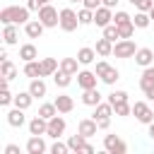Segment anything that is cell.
<instances>
[{
  "instance_id": "cell-39",
  "label": "cell",
  "mask_w": 154,
  "mask_h": 154,
  "mask_svg": "<svg viewBox=\"0 0 154 154\" xmlns=\"http://www.w3.org/2000/svg\"><path fill=\"white\" fill-rule=\"evenodd\" d=\"M103 36H106V38H111V41L116 43V41L120 38V31H118V24H113V22H111L108 26H103Z\"/></svg>"
},
{
  "instance_id": "cell-25",
  "label": "cell",
  "mask_w": 154,
  "mask_h": 154,
  "mask_svg": "<svg viewBox=\"0 0 154 154\" xmlns=\"http://www.w3.org/2000/svg\"><path fill=\"white\" fill-rule=\"evenodd\" d=\"M55 106H58L60 113H72V108H75V99L67 96V94H58V96H55Z\"/></svg>"
},
{
  "instance_id": "cell-15",
  "label": "cell",
  "mask_w": 154,
  "mask_h": 154,
  "mask_svg": "<svg viewBox=\"0 0 154 154\" xmlns=\"http://www.w3.org/2000/svg\"><path fill=\"white\" fill-rule=\"evenodd\" d=\"M96 130H99V123H96L94 118H82V120L77 123V132H82L87 140H89V137H94V135H96Z\"/></svg>"
},
{
  "instance_id": "cell-7",
  "label": "cell",
  "mask_w": 154,
  "mask_h": 154,
  "mask_svg": "<svg viewBox=\"0 0 154 154\" xmlns=\"http://www.w3.org/2000/svg\"><path fill=\"white\" fill-rule=\"evenodd\" d=\"M75 77H77V87L79 89H94L99 84V75L94 70H79Z\"/></svg>"
},
{
  "instance_id": "cell-6",
  "label": "cell",
  "mask_w": 154,
  "mask_h": 154,
  "mask_svg": "<svg viewBox=\"0 0 154 154\" xmlns=\"http://www.w3.org/2000/svg\"><path fill=\"white\" fill-rule=\"evenodd\" d=\"M132 116H135L137 123H142V125H149V123L154 120V111H152L144 101H135V103H132Z\"/></svg>"
},
{
  "instance_id": "cell-53",
  "label": "cell",
  "mask_w": 154,
  "mask_h": 154,
  "mask_svg": "<svg viewBox=\"0 0 154 154\" xmlns=\"http://www.w3.org/2000/svg\"><path fill=\"white\" fill-rule=\"evenodd\" d=\"M67 2H72V5H77V2H82V0H67Z\"/></svg>"
},
{
  "instance_id": "cell-27",
  "label": "cell",
  "mask_w": 154,
  "mask_h": 154,
  "mask_svg": "<svg viewBox=\"0 0 154 154\" xmlns=\"http://www.w3.org/2000/svg\"><path fill=\"white\" fill-rule=\"evenodd\" d=\"M0 75H2V79H7V82H12L14 77H17V67H14V63L7 58V60H0Z\"/></svg>"
},
{
  "instance_id": "cell-29",
  "label": "cell",
  "mask_w": 154,
  "mask_h": 154,
  "mask_svg": "<svg viewBox=\"0 0 154 154\" xmlns=\"http://www.w3.org/2000/svg\"><path fill=\"white\" fill-rule=\"evenodd\" d=\"M31 103H34V94H31L29 89H26V91L14 94V106H17V108H24V111H26Z\"/></svg>"
},
{
  "instance_id": "cell-33",
  "label": "cell",
  "mask_w": 154,
  "mask_h": 154,
  "mask_svg": "<svg viewBox=\"0 0 154 154\" xmlns=\"http://www.w3.org/2000/svg\"><path fill=\"white\" fill-rule=\"evenodd\" d=\"M7 84H10V82H7V79H2V91H0V106H5V108H7L10 103H14V94L10 91V87H7Z\"/></svg>"
},
{
  "instance_id": "cell-20",
  "label": "cell",
  "mask_w": 154,
  "mask_h": 154,
  "mask_svg": "<svg viewBox=\"0 0 154 154\" xmlns=\"http://www.w3.org/2000/svg\"><path fill=\"white\" fill-rule=\"evenodd\" d=\"M7 123L12 125V128H22L24 123H26V116H24V108H10L7 111Z\"/></svg>"
},
{
  "instance_id": "cell-1",
  "label": "cell",
  "mask_w": 154,
  "mask_h": 154,
  "mask_svg": "<svg viewBox=\"0 0 154 154\" xmlns=\"http://www.w3.org/2000/svg\"><path fill=\"white\" fill-rule=\"evenodd\" d=\"M29 14H31V10L24 5V7H19V5H7V7H2L0 10V22L2 24H26L29 22Z\"/></svg>"
},
{
  "instance_id": "cell-22",
  "label": "cell",
  "mask_w": 154,
  "mask_h": 154,
  "mask_svg": "<svg viewBox=\"0 0 154 154\" xmlns=\"http://www.w3.org/2000/svg\"><path fill=\"white\" fill-rule=\"evenodd\" d=\"M41 70H43V77H53L60 70V60L58 58H41Z\"/></svg>"
},
{
  "instance_id": "cell-17",
  "label": "cell",
  "mask_w": 154,
  "mask_h": 154,
  "mask_svg": "<svg viewBox=\"0 0 154 154\" xmlns=\"http://www.w3.org/2000/svg\"><path fill=\"white\" fill-rule=\"evenodd\" d=\"M113 113H116V111H113L111 101H101V103H96V106H94L91 118H94V120H103V118H111Z\"/></svg>"
},
{
  "instance_id": "cell-14",
  "label": "cell",
  "mask_w": 154,
  "mask_h": 154,
  "mask_svg": "<svg viewBox=\"0 0 154 154\" xmlns=\"http://www.w3.org/2000/svg\"><path fill=\"white\" fill-rule=\"evenodd\" d=\"M2 43L5 46H17L19 43V29H17V24H2Z\"/></svg>"
},
{
  "instance_id": "cell-44",
  "label": "cell",
  "mask_w": 154,
  "mask_h": 154,
  "mask_svg": "<svg viewBox=\"0 0 154 154\" xmlns=\"http://www.w3.org/2000/svg\"><path fill=\"white\" fill-rule=\"evenodd\" d=\"M48 2H51V0H26V7H29L31 12H38V10H41L43 5H48Z\"/></svg>"
},
{
  "instance_id": "cell-12",
  "label": "cell",
  "mask_w": 154,
  "mask_h": 154,
  "mask_svg": "<svg viewBox=\"0 0 154 154\" xmlns=\"http://www.w3.org/2000/svg\"><path fill=\"white\" fill-rule=\"evenodd\" d=\"M43 31H46V26H43V22H41L38 17H36V19H29V22L24 24V34H26V38H41Z\"/></svg>"
},
{
  "instance_id": "cell-38",
  "label": "cell",
  "mask_w": 154,
  "mask_h": 154,
  "mask_svg": "<svg viewBox=\"0 0 154 154\" xmlns=\"http://www.w3.org/2000/svg\"><path fill=\"white\" fill-rule=\"evenodd\" d=\"M128 22H132V17H130L125 10H116V12H113V24L123 26V24H128Z\"/></svg>"
},
{
  "instance_id": "cell-28",
  "label": "cell",
  "mask_w": 154,
  "mask_h": 154,
  "mask_svg": "<svg viewBox=\"0 0 154 154\" xmlns=\"http://www.w3.org/2000/svg\"><path fill=\"white\" fill-rule=\"evenodd\" d=\"M60 70L67 72V75H77V72H79V60H77V55H75V58H60Z\"/></svg>"
},
{
  "instance_id": "cell-18",
  "label": "cell",
  "mask_w": 154,
  "mask_h": 154,
  "mask_svg": "<svg viewBox=\"0 0 154 154\" xmlns=\"http://www.w3.org/2000/svg\"><path fill=\"white\" fill-rule=\"evenodd\" d=\"M22 72H24V77H29V79L43 77V70H41V60H29V63H24Z\"/></svg>"
},
{
  "instance_id": "cell-32",
  "label": "cell",
  "mask_w": 154,
  "mask_h": 154,
  "mask_svg": "<svg viewBox=\"0 0 154 154\" xmlns=\"http://www.w3.org/2000/svg\"><path fill=\"white\" fill-rule=\"evenodd\" d=\"M132 24L137 26V29H147L149 24H152V17H149V12H135V17H132Z\"/></svg>"
},
{
  "instance_id": "cell-9",
  "label": "cell",
  "mask_w": 154,
  "mask_h": 154,
  "mask_svg": "<svg viewBox=\"0 0 154 154\" xmlns=\"http://www.w3.org/2000/svg\"><path fill=\"white\" fill-rule=\"evenodd\" d=\"M103 149L108 154H125L128 152V144L118 137V135H106L103 137Z\"/></svg>"
},
{
  "instance_id": "cell-24",
  "label": "cell",
  "mask_w": 154,
  "mask_h": 154,
  "mask_svg": "<svg viewBox=\"0 0 154 154\" xmlns=\"http://www.w3.org/2000/svg\"><path fill=\"white\" fill-rule=\"evenodd\" d=\"M19 58H22L24 63L38 60V48H36L34 43H22V46H19Z\"/></svg>"
},
{
  "instance_id": "cell-8",
  "label": "cell",
  "mask_w": 154,
  "mask_h": 154,
  "mask_svg": "<svg viewBox=\"0 0 154 154\" xmlns=\"http://www.w3.org/2000/svg\"><path fill=\"white\" fill-rule=\"evenodd\" d=\"M65 128H67V123H65V118L58 113V116H53L51 120H48V137H53V140H60L63 135H65Z\"/></svg>"
},
{
  "instance_id": "cell-11",
  "label": "cell",
  "mask_w": 154,
  "mask_h": 154,
  "mask_svg": "<svg viewBox=\"0 0 154 154\" xmlns=\"http://www.w3.org/2000/svg\"><path fill=\"white\" fill-rule=\"evenodd\" d=\"M111 22H113V10H111V7L101 5L99 10H94V24H96V26L103 29V26H108Z\"/></svg>"
},
{
  "instance_id": "cell-5",
  "label": "cell",
  "mask_w": 154,
  "mask_h": 154,
  "mask_svg": "<svg viewBox=\"0 0 154 154\" xmlns=\"http://www.w3.org/2000/svg\"><path fill=\"white\" fill-rule=\"evenodd\" d=\"M135 53H137V46H135L132 38H118L113 43V55L116 58H135Z\"/></svg>"
},
{
  "instance_id": "cell-2",
  "label": "cell",
  "mask_w": 154,
  "mask_h": 154,
  "mask_svg": "<svg viewBox=\"0 0 154 154\" xmlns=\"http://www.w3.org/2000/svg\"><path fill=\"white\" fill-rule=\"evenodd\" d=\"M96 75H99V79L103 82V84H108V87H113L118 79H120V72L113 67V65H108L106 60H99L96 63V70H94Z\"/></svg>"
},
{
  "instance_id": "cell-16",
  "label": "cell",
  "mask_w": 154,
  "mask_h": 154,
  "mask_svg": "<svg viewBox=\"0 0 154 154\" xmlns=\"http://www.w3.org/2000/svg\"><path fill=\"white\" fill-rule=\"evenodd\" d=\"M135 63H137L140 67H149V65H154V51H152V48H137V53H135Z\"/></svg>"
},
{
  "instance_id": "cell-43",
  "label": "cell",
  "mask_w": 154,
  "mask_h": 154,
  "mask_svg": "<svg viewBox=\"0 0 154 154\" xmlns=\"http://www.w3.org/2000/svg\"><path fill=\"white\" fill-rule=\"evenodd\" d=\"M149 82H154V65H149V67H142L140 84H149Z\"/></svg>"
},
{
  "instance_id": "cell-37",
  "label": "cell",
  "mask_w": 154,
  "mask_h": 154,
  "mask_svg": "<svg viewBox=\"0 0 154 154\" xmlns=\"http://www.w3.org/2000/svg\"><path fill=\"white\" fill-rule=\"evenodd\" d=\"M113 111H116V116H120V118H125V116H132V103H130V101L116 103V106H113Z\"/></svg>"
},
{
  "instance_id": "cell-49",
  "label": "cell",
  "mask_w": 154,
  "mask_h": 154,
  "mask_svg": "<svg viewBox=\"0 0 154 154\" xmlns=\"http://www.w3.org/2000/svg\"><path fill=\"white\" fill-rule=\"evenodd\" d=\"M147 135H149V140H154V120L147 125Z\"/></svg>"
},
{
  "instance_id": "cell-31",
  "label": "cell",
  "mask_w": 154,
  "mask_h": 154,
  "mask_svg": "<svg viewBox=\"0 0 154 154\" xmlns=\"http://www.w3.org/2000/svg\"><path fill=\"white\" fill-rule=\"evenodd\" d=\"M72 77H75V75H67V72L58 70V72L53 75V82H55V87H58V89H67V87L72 84Z\"/></svg>"
},
{
  "instance_id": "cell-23",
  "label": "cell",
  "mask_w": 154,
  "mask_h": 154,
  "mask_svg": "<svg viewBox=\"0 0 154 154\" xmlns=\"http://www.w3.org/2000/svg\"><path fill=\"white\" fill-rule=\"evenodd\" d=\"M29 91L34 94V99H43V96L48 94V87H46L43 77H36V79H31V82H29Z\"/></svg>"
},
{
  "instance_id": "cell-4",
  "label": "cell",
  "mask_w": 154,
  "mask_h": 154,
  "mask_svg": "<svg viewBox=\"0 0 154 154\" xmlns=\"http://www.w3.org/2000/svg\"><path fill=\"white\" fill-rule=\"evenodd\" d=\"M77 26H82V24H79L77 12H75L72 7H63V10H60V29L70 34V31H75Z\"/></svg>"
},
{
  "instance_id": "cell-10",
  "label": "cell",
  "mask_w": 154,
  "mask_h": 154,
  "mask_svg": "<svg viewBox=\"0 0 154 154\" xmlns=\"http://www.w3.org/2000/svg\"><path fill=\"white\" fill-rule=\"evenodd\" d=\"M51 147L46 144V140H43V135H31L29 140H26V154H43V152H48Z\"/></svg>"
},
{
  "instance_id": "cell-50",
  "label": "cell",
  "mask_w": 154,
  "mask_h": 154,
  "mask_svg": "<svg viewBox=\"0 0 154 154\" xmlns=\"http://www.w3.org/2000/svg\"><path fill=\"white\" fill-rule=\"evenodd\" d=\"M82 152H84V154H94V147H91V144H89V142H87V144H84V149H82Z\"/></svg>"
},
{
  "instance_id": "cell-42",
  "label": "cell",
  "mask_w": 154,
  "mask_h": 154,
  "mask_svg": "<svg viewBox=\"0 0 154 154\" xmlns=\"http://www.w3.org/2000/svg\"><path fill=\"white\" fill-rule=\"evenodd\" d=\"M51 154H67L70 152V147H67V142H60V140H55L53 144H51V149H48Z\"/></svg>"
},
{
  "instance_id": "cell-40",
  "label": "cell",
  "mask_w": 154,
  "mask_h": 154,
  "mask_svg": "<svg viewBox=\"0 0 154 154\" xmlns=\"http://www.w3.org/2000/svg\"><path fill=\"white\" fill-rule=\"evenodd\" d=\"M128 2L135 5V10H140V12H149L154 7V0H128Z\"/></svg>"
},
{
  "instance_id": "cell-19",
  "label": "cell",
  "mask_w": 154,
  "mask_h": 154,
  "mask_svg": "<svg viewBox=\"0 0 154 154\" xmlns=\"http://www.w3.org/2000/svg\"><path fill=\"white\" fill-rule=\"evenodd\" d=\"M101 101H103V96L99 94L96 87H94V89H82V103H84V106H91V108H94V106L101 103Z\"/></svg>"
},
{
  "instance_id": "cell-41",
  "label": "cell",
  "mask_w": 154,
  "mask_h": 154,
  "mask_svg": "<svg viewBox=\"0 0 154 154\" xmlns=\"http://www.w3.org/2000/svg\"><path fill=\"white\" fill-rule=\"evenodd\" d=\"M135 24L132 22H128V24H123V26H118V31H120V38H132L135 36Z\"/></svg>"
},
{
  "instance_id": "cell-35",
  "label": "cell",
  "mask_w": 154,
  "mask_h": 154,
  "mask_svg": "<svg viewBox=\"0 0 154 154\" xmlns=\"http://www.w3.org/2000/svg\"><path fill=\"white\" fill-rule=\"evenodd\" d=\"M77 17H79V24H82V26H89V24H94V10H89V7H82V10H77Z\"/></svg>"
},
{
  "instance_id": "cell-36",
  "label": "cell",
  "mask_w": 154,
  "mask_h": 154,
  "mask_svg": "<svg viewBox=\"0 0 154 154\" xmlns=\"http://www.w3.org/2000/svg\"><path fill=\"white\" fill-rule=\"evenodd\" d=\"M106 101H111V106L123 103V101H128V91H123V89H113V91L106 96Z\"/></svg>"
},
{
  "instance_id": "cell-51",
  "label": "cell",
  "mask_w": 154,
  "mask_h": 154,
  "mask_svg": "<svg viewBox=\"0 0 154 154\" xmlns=\"http://www.w3.org/2000/svg\"><path fill=\"white\" fill-rule=\"evenodd\" d=\"M103 5H106V7H111V10H113V7H116V5H118V0H103Z\"/></svg>"
},
{
  "instance_id": "cell-45",
  "label": "cell",
  "mask_w": 154,
  "mask_h": 154,
  "mask_svg": "<svg viewBox=\"0 0 154 154\" xmlns=\"http://www.w3.org/2000/svg\"><path fill=\"white\" fill-rule=\"evenodd\" d=\"M140 89H142V94H144L149 101H154V82H149V84H140Z\"/></svg>"
},
{
  "instance_id": "cell-52",
  "label": "cell",
  "mask_w": 154,
  "mask_h": 154,
  "mask_svg": "<svg viewBox=\"0 0 154 154\" xmlns=\"http://www.w3.org/2000/svg\"><path fill=\"white\" fill-rule=\"evenodd\" d=\"M149 17H152V22H154V7H152V10H149Z\"/></svg>"
},
{
  "instance_id": "cell-47",
  "label": "cell",
  "mask_w": 154,
  "mask_h": 154,
  "mask_svg": "<svg viewBox=\"0 0 154 154\" xmlns=\"http://www.w3.org/2000/svg\"><path fill=\"white\" fill-rule=\"evenodd\" d=\"M99 123V130H108L111 128V118H103V120H96Z\"/></svg>"
},
{
  "instance_id": "cell-26",
  "label": "cell",
  "mask_w": 154,
  "mask_h": 154,
  "mask_svg": "<svg viewBox=\"0 0 154 154\" xmlns=\"http://www.w3.org/2000/svg\"><path fill=\"white\" fill-rule=\"evenodd\" d=\"M96 53L101 55V58H108V55H113V41L111 38H106V36H101L99 41H96Z\"/></svg>"
},
{
  "instance_id": "cell-48",
  "label": "cell",
  "mask_w": 154,
  "mask_h": 154,
  "mask_svg": "<svg viewBox=\"0 0 154 154\" xmlns=\"http://www.w3.org/2000/svg\"><path fill=\"white\" fill-rule=\"evenodd\" d=\"M5 154H19V147L17 144H7L5 147Z\"/></svg>"
},
{
  "instance_id": "cell-46",
  "label": "cell",
  "mask_w": 154,
  "mask_h": 154,
  "mask_svg": "<svg viewBox=\"0 0 154 154\" xmlns=\"http://www.w3.org/2000/svg\"><path fill=\"white\" fill-rule=\"evenodd\" d=\"M103 5V0H82V7H89V10H99Z\"/></svg>"
},
{
  "instance_id": "cell-34",
  "label": "cell",
  "mask_w": 154,
  "mask_h": 154,
  "mask_svg": "<svg viewBox=\"0 0 154 154\" xmlns=\"http://www.w3.org/2000/svg\"><path fill=\"white\" fill-rule=\"evenodd\" d=\"M58 113H60V111H58L55 101H53V103H41V106H38V116H43L46 120H51V118L58 116Z\"/></svg>"
},
{
  "instance_id": "cell-30",
  "label": "cell",
  "mask_w": 154,
  "mask_h": 154,
  "mask_svg": "<svg viewBox=\"0 0 154 154\" xmlns=\"http://www.w3.org/2000/svg\"><path fill=\"white\" fill-rule=\"evenodd\" d=\"M84 144H87V137H84L82 132H77V135H70V137H67V147H70V152H82V149H84Z\"/></svg>"
},
{
  "instance_id": "cell-13",
  "label": "cell",
  "mask_w": 154,
  "mask_h": 154,
  "mask_svg": "<svg viewBox=\"0 0 154 154\" xmlns=\"http://www.w3.org/2000/svg\"><path fill=\"white\" fill-rule=\"evenodd\" d=\"M26 128H29V135H46V132H48V120L36 113V116L26 123Z\"/></svg>"
},
{
  "instance_id": "cell-3",
  "label": "cell",
  "mask_w": 154,
  "mask_h": 154,
  "mask_svg": "<svg viewBox=\"0 0 154 154\" xmlns=\"http://www.w3.org/2000/svg\"><path fill=\"white\" fill-rule=\"evenodd\" d=\"M38 19L43 22V26H46V29L60 26V10H55V7L48 2V5H43V7L38 10Z\"/></svg>"
},
{
  "instance_id": "cell-21",
  "label": "cell",
  "mask_w": 154,
  "mask_h": 154,
  "mask_svg": "<svg viewBox=\"0 0 154 154\" xmlns=\"http://www.w3.org/2000/svg\"><path fill=\"white\" fill-rule=\"evenodd\" d=\"M96 48H91V46H84V48H79L77 51V60H79V65H91L94 60H96Z\"/></svg>"
}]
</instances>
